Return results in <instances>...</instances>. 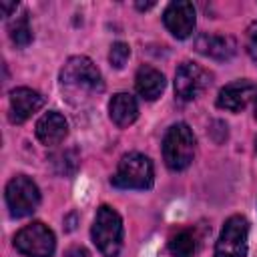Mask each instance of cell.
Wrapping results in <instances>:
<instances>
[{
  "mask_svg": "<svg viewBox=\"0 0 257 257\" xmlns=\"http://www.w3.org/2000/svg\"><path fill=\"white\" fill-rule=\"evenodd\" d=\"M60 84L70 96L102 92V76L86 56H70L60 70Z\"/></svg>",
  "mask_w": 257,
  "mask_h": 257,
  "instance_id": "6da1fadb",
  "label": "cell"
},
{
  "mask_svg": "<svg viewBox=\"0 0 257 257\" xmlns=\"http://www.w3.org/2000/svg\"><path fill=\"white\" fill-rule=\"evenodd\" d=\"M90 233H92V241L96 249L104 257L118 255L122 247V221H120V215L112 207L108 205L98 207Z\"/></svg>",
  "mask_w": 257,
  "mask_h": 257,
  "instance_id": "7a4b0ae2",
  "label": "cell"
},
{
  "mask_svg": "<svg viewBox=\"0 0 257 257\" xmlns=\"http://www.w3.org/2000/svg\"><path fill=\"white\" fill-rule=\"evenodd\" d=\"M195 157V137L189 124H173L163 139V159L171 171H183L193 163Z\"/></svg>",
  "mask_w": 257,
  "mask_h": 257,
  "instance_id": "3957f363",
  "label": "cell"
},
{
  "mask_svg": "<svg viewBox=\"0 0 257 257\" xmlns=\"http://www.w3.org/2000/svg\"><path fill=\"white\" fill-rule=\"evenodd\" d=\"M155 181L153 163L149 157L141 153H126L110 179V183L118 189H149Z\"/></svg>",
  "mask_w": 257,
  "mask_h": 257,
  "instance_id": "277c9868",
  "label": "cell"
},
{
  "mask_svg": "<svg viewBox=\"0 0 257 257\" xmlns=\"http://www.w3.org/2000/svg\"><path fill=\"white\" fill-rule=\"evenodd\" d=\"M14 247L26 257H52L56 241L54 233L40 221L22 227L14 235Z\"/></svg>",
  "mask_w": 257,
  "mask_h": 257,
  "instance_id": "5b68a950",
  "label": "cell"
},
{
  "mask_svg": "<svg viewBox=\"0 0 257 257\" xmlns=\"http://www.w3.org/2000/svg\"><path fill=\"white\" fill-rule=\"evenodd\" d=\"M40 203V191L36 183L24 175H18L6 185V205L12 217H26L36 211Z\"/></svg>",
  "mask_w": 257,
  "mask_h": 257,
  "instance_id": "8992f818",
  "label": "cell"
},
{
  "mask_svg": "<svg viewBox=\"0 0 257 257\" xmlns=\"http://www.w3.org/2000/svg\"><path fill=\"white\" fill-rule=\"evenodd\" d=\"M249 225L241 215H233L225 221L215 245V257H247Z\"/></svg>",
  "mask_w": 257,
  "mask_h": 257,
  "instance_id": "52a82bcc",
  "label": "cell"
},
{
  "mask_svg": "<svg viewBox=\"0 0 257 257\" xmlns=\"http://www.w3.org/2000/svg\"><path fill=\"white\" fill-rule=\"evenodd\" d=\"M209 84H211V74L195 62H183L175 72V94L181 100L197 98Z\"/></svg>",
  "mask_w": 257,
  "mask_h": 257,
  "instance_id": "ba28073f",
  "label": "cell"
},
{
  "mask_svg": "<svg viewBox=\"0 0 257 257\" xmlns=\"http://www.w3.org/2000/svg\"><path fill=\"white\" fill-rule=\"evenodd\" d=\"M249 104L253 108L257 106V84L251 80H235L219 90V96H217L219 108L239 112Z\"/></svg>",
  "mask_w": 257,
  "mask_h": 257,
  "instance_id": "9c48e42d",
  "label": "cell"
},
{
  "mask_svg": "<svg viewBox=\"0 0 257 257\" xmlns=\"http://www.w3.org/2000/svg\"><path fill=\"white\" fill-rule=\"evenodd\" d=\"M163 22L175 38H179V40L189 38L195 30V8H193V4L187 2V0L171 2L167 6L165 14H163Z\"/></svg>",
  "mask_w": 257,
  "mask_h": 257,
  "instance_id": "30bf717a",
  "label": "cell"
},
{
  "mask_svg": "<svg viewBox=\"0 0 257 257\" xmlns=\"http://www.w3.org/2000/svg\"><path fill=\"white\" fill-rule=\"evenodd\" d=\"M42 96L40 92L26 88V86H18L10 92V120L20 124L26 118H30L40 106H42Z\"/></svg>",
  "mask_w": 257,
  "mask_h": 257,
  "instance_id": "8fae6325",
  "label": "cell"
},
{
  "mask_svg": "<svg viewBox=\"0 0 257 257\" xmlns=\"http://www.w3.org/2000/svg\"><path fill=\"white\" fill-rule=\"evenodd\" d=\"M195 48H197V52H201L209 58L229 60L237 50V42H235V38H231L227 34H201L195 40Z\"/></svg>",
  "mask_w": 257,
  "mask_h": 257,
  "instance_id": "7c38bea8",
  "label": "cell"
},
{
  "mask_svg": "<svg viewBox=\"0 0 257 257\" xmlns=\"http://www.w3.org/2000/svg\"><path fill=\"white\" fill-rule=\"evenodd\" d=\"M66 133H68L66 118L56 110L44 112L36 122V137L42 145H58L66 137Z\"/></svg>",
  "mask_w": 257,
  "mask_h": 257,
  "instance_id": "4fadbf2b",
  "label": "cell"
},
{
  "mask_svg": "<svg viewBox=\"0 0 257 257\" xmlns=\"http://www.w3.org/2000/svg\"><path fill=\"white\" fill-rule=\"evenodd\" d=\"M108 114H110V118L116 126H128L139 116V104H137L133 94L118 92L108 102Z\"/></svg>",
  "mask_w": 257,
  "mask_h": 257,
  "instance_id": "5bb4252c",
  "label": "cell"
},
{
  "mask_svg": "<svg viewBox=\"0 0 257 257\" xmlns=\"http://www.w3.org/2000/svg\"><path fill=\"white\" fill-rule=\"evenodd\" d=\"M135 86H137V92H139L145 100H155V98H159L161 92L165 90V76H163L157 68L145 64V66H141V68L137 70Z\"/></svg>",
  "mask_w": 257,
  "mask_h": 257,
  "instance_id": "9a60e30c",
  "label": "cell"
},
{
  "mask_svg": "<svg viewBox=\"0 0 257 257\" xmlns=\"http://www.w3.org/2000/svg\"><path fill=\"white\" fill-rule=\"evenodd\" d=\"M8 34H10V40L16 46H20V48H24V46L30 44V40H32V28H30L28 14L26 12H22L18 16L14 14V18L8 22Z\"/></svg>",
  "mask_w": 257,
  "mask_h": 257,
  "instance_id": "2e32d148",
  "label": "cell"
},
{
  "mask_svg": "<svg viewBox=\"0 0 257 257\" xmlns=\"http://www.w3.org/2000/svg\"><path fill=\"white\" fill-rule=\"evenodd\" d=\"M197 249V239L191 231L183 229L179 233H175L169 239V251L173 257H193Z\"/></svg>",
  "mask_w": 257,
  "mask_h": 257,
  "instance_id": "e0dca14e",
  "label": "cell"
},
{
  "mask_svg": "<svg viewBox=\"0 0 257 257\" xmlns=\"http://www.w3.org/2000/svg\"><path fill=\"white\" fill-rule=\"evenodd\" d=\"M128 56H131V48H128L126 42H114V44L110 46L108 60H110V64H112L114 68H122V66L126 64Z\"/></svg>",
  "mask_w": 257,
  "mask_h": 257,
  "instance_id": "ac0fdd59",
  "label": "cell"
},
{
  "mask_svg": "<svg viewBox=\"0 0 257 257\" xmlns=\"http://www.w3.org/2000/svg\"><path fill=\"white\" fill-rule=\"evenodd\" d=\"M247 52L257 62V22H251L247 28Z\"/></svg>",
  "mask_w": 257,
  "mask_h": 257,
  "instance_id": "d6986e66",
  "label": "cell"
},
{
  "mask_svg": "<svg viewBox=\"0 0 257 257\" xmlns=\"http://www.w3.org/2000/svg\"><path fill=\"white\" fill-rule=\"evenodd\" d=\"M64 257H90V255H88V251L84 247H70Z\"/></svg>",
  "mask_w": 257,
  "mask_h": 257,
  "instance_id": "ffe728a7",
  "label": "cell"
},
{
  "mask_svg": "<svg viewBox=\"0 0 257 257\" xmlns=\"http://www.w3.org/2000/svg\"><path fill=\"white\" fill-rule=\"evenodd\" d=\"M18 8V4L16 2H0V10H2V16H14L12 14V10H16Z\"/></svg>",
  "mask_w": 257,
  "mask_h": 257,
  "instance_id": "44dd1931",
  "label": "cell"
},
{
  "mask_svg": "<svg viewBox=\"0 0 257 257\" xmlns=\"http://www.w3.org/2000/svg\"><path fill=\"white\" fill-rule=\"evenodd\" d=\"M153 6H155V2H149V4H141V2H139V4H137V8H141V10H147V8H153Z\"/></svg>",
  "mask_w": 257,
  "mask_h": 257,
  "instance_id": "7402d4cb",
  "label": "cell"
},
{
  "mask_svg": "<svg viewBox=\"0 0 257 257\" xmlns=\"http://www.w3.org/2000/svg\"><path fill=\"white\" fill-rule=\"evenodd\" d=\"M255 149H257V139H255Z\"/></svg>",
  "mask_w": 257,
  "mask_h": 257,
  "instance_id": "603a6c76",
  "label": "cell"
}]
</instances>
